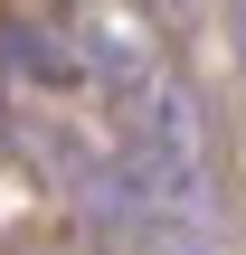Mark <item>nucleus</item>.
I'll use <instances>...</instances> for the list:
<instances>
[{
    "label": "nucleus",
    "instance_id": "f257e3e1",
    "mask_svg": "<svg viewBox=\"0 0 246 255\" xmlns=\"http://www.w3.org/2000/svg\"><path fill=\"white\" fill-rule=\"evenodd\" d=\"M76 66H85V76L114 95V114H123V123H133V114L152 104V85H161V76H152L142 28H133V19H114V9H95V19L76 28Z\"/></svg>",
    "mask_w": 246,
    "mask_h": 255
},
{
    "label": "nucleus",
    "instance_id": "f03ea898",
    "mask_svg": "<svg viewBox=\"0 0 246 255\" xmlns=\"http://www.w3.org/2000/svg\"><path fill=\"white\" fill-rule=\"evenodd\" d=\"M0 57H9L28 85H57V95L85 76V66H76V47H66V38H47L38 19H9V28H0Z\"/></svg>",
    "mask_w": 246,
    "mask_h": 255
},
{
    "label": "nucleus",
    "instance_id": "7ed1b4c3",
    "mask_svg": "<svg viewBox=\"0 0 246 255\" xmlns=\"http://www.w3.org/2000/svg\"><path fill=\"white\" fill-rule=\"evenodd\" d=\"M0 132H9V104H0Z\"/></svg>",
    "mask_w": 246,
    "mask_h": 255
}]
</instances>
